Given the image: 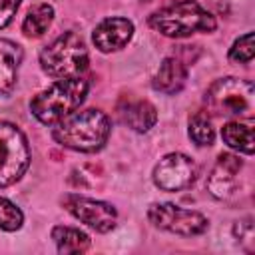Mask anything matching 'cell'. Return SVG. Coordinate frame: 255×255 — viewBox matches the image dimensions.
Segmentation results:
<instances>
[{
	"label": "cell",
	"mask_w": 255,
	"mask_h": 255,
	"mask_svg": "<svg viewBox=\"0 0 255 255\" xmlns=\"http://www.w3.org/2000/svg\"><path fill=\"white\" fill-rule=\"evenodd\" d=\"M241 159L233 153H221L207 177V189L217 199H229L237 187V175L241 171Z\"/></svg>",
	"instance_id": "10"
},
{
	"label": "cell",
	"mask_w": 255,
	"mask_h": 255,
	"mask_svg": "<svg viewBox=\"0 0 255 255\" xmlns=\"http://www.w3.org/2000/svg\"><path fill=\"white\" fill-rule=\"evenodd\" d=\"M147 24L167 38H187L195 32H213L217 22L195 0H181L153 12Z\"/></svg>",
	"instance_id": "2"
},
{
	"label": "cell",
	"mask_w": 255,
	"mask_h": 255,
	"mask_svg": "<svg viewBox=\"0 0 255 255\" xmlns=\"http://www.w3.org/2000/svg\"><path fill=\"white\" fill-rule=\"evenodd\" d=\"M133 36V24L128 18H106L92 34V40L100 52H116L124 48Z\"/></svg>",
	"instance_id": "11"
},
{
	"label": "cell",
	"mask_w": 255,
	"mask_h": 255,
	"mask_svg": "<svg viewBox=\"0 0 255 255\" xmlns=\"http://www.w3.org/2000/svg\"><path fill=\"white\" fill-rule=\"evenodd\" d=\"M147 217L155 227L183 237L199 235L207 229L205 215H201L199 211L183 209L175 203H153L147 211Z\"/></svg>",
	"instance_id": "7"
},
{
	"label": "cell",
	"mask_w": 255,
	"mask_h": 255,
	"mask_svg": "<svg viewBox=\"0 0 255 255\" xmlns=\"http://www.w3.org/2000/svg\"><path fill=\"white\" fill-rule=\"evenodd\" d=\"M88 94V82L80 76L76 78H64L44 92H40L32 102L30 110L34 118L42 124H58L66 116H70L86 98Z\"/></svg>",
	"instance_id": "3"
},
{
	"label": "cell",
	"mask_w": 255,
	"mask_h": 255,
	"mask_svg": "<svg viewBox=\"0 0 255 255\" xmlns=\"http://www.w3.org/2000/svg\"><path fill=\"white\" fill-rule=\"evenodd\" d=\"M118 118L128 128L143 133V131H147L149 128L155 126V122H157V110L147 100L124 98L118 104Z\"/></svg>",
	"instance_id": "12"
},
{
	"label": "cell",
	"mask_w": 255,
	"mask_h": 255,
	"mask_svg": "<svg viewBox=\"0 0 255 255\" xmlns=\"http://www.w3.org/2000/svg\"><path fill=\"white\" fill-rule=\"evenodd\" d=\"M22 221H24L22 211L6 197H0V229L16 231L22 227Z\"/></svg>",
	"instance_id": "20"
},
{
	"label": "cell",
	"mask_w": 255,
	"mask_h": 255,
	"mask_svg": "<svg viewBox=\"0 0 255 255\" xmlns=\"http://www.w3.org/2000/svg\"><path fill=\"white\" fill-rule=\"evenodd\" d=\"M255 56V44H253V32L243 34L241 38H237L229 50V60L237 62V64H249Z\"/></svg>",
	"instance_id": "19"
},
{
	"label": "cell",
	"mask_w": 255,
	"mask_h": 255,
	"mask_svg": "<svg viewBox=\"0 0 255 255\" xmlns=\"http://www.w3.org/2000/svg\"><path fill=\"white\" fill-rule=\"evenodd\" d=\"M253 84L239 78H221L215 80L205 92V108L213 116H243L253 108Z\"/></svg>",
	"instance_id": "5"
},
{
	"label": "cell",
	"mask_w": 255,
	"mask_h": 255,
	"mask_svg": "<svg viewBox=\"0 0 255 255\" xmlns=\"http://www.w3.org/2000/svg\"><path fill=\"white\" fill-rule=\"evenodd\" d=\"M110 120L100 110H84L72 112L64 120L58 122L52 135L54 139L70 149L94 153L102 149L110 137Z\"/></svg>",
	"instance_id": "1"
},
{
	"label": "cell",
	"mask_w": 255,
	"mask_h": 255,
	"mask_svg": "<svg viewBox=\"0 0 255 255\" xmlns=\"http://www.w3.org/2000/svg\"><path fill=\"white\" fill-rule=\"evenodd\" d=\"M64 205L76 219H80L88 227L96 229L98 233H108L110 229H114L116 219H118V213L110 203L96 201V199H90V197L66 195Z\"/></svg>",
	"instance_id": "9"
},
{
	"label": "cell",
	"mask_w": 255,
	"mask_h": 255,
	"mask_svg": "<svg viewBox=\"0 0 255 255\" xmlns=\"http://www.w3.org/2000/svg\"><path fill=\"white\" fill-rule=\"evenodd\" d=\"M22 62V48L10 40L0 38V96L12 92L18 80V68Z\"/></svg>",
	"instance_id": "13"
},
{
	"label": "cell",
	"mask_w": 255,
	"mask_h": 255,
	"mask_svg": "<svg viewBox=\"0 0 255 255\" xmlns=\"http://www.w3.org/2000/svg\"><path fill=\"white\" fill-rule=\"evenodd\" d=\"M233 233H235L237 241H241V243H253L255 233H253V221H251V217H247L243 221H237L235 227H233Z\"/></svg>",
	"instance_id": "21"
},
{
	"label": "cell",
	"mask_w": 255,
	"mask_h": 255,
	"mask_svg": "<svg viewBox=\"0 0 255 255\" xmlns=\"http://www.w3.org/2000/svg\"><path fill=\"white\" fill-rule=\"evenodd\" d=\"M18 6L20 0H0V28H6L12 22Z\"/></svg>",
	"instance_id": "22"
},
{
	"label": "cell",
	"mask_w": 255,
	"mask_h": 255,
	"mask_svg": "<svg viewBox=\"0 0 255 255\" xmlns=\"http://www.w3.org/2000/svg\"><path fill=\"white\" fill-rule=\"evenodd\" d=\"M30 165V147L18 126L0 122V187L16 183Z\"/></svg>",
	"instance_id": "6"
},
{
	"label": "cell",
	"mask_w": 255,
	"mask_h": 255,
	"mask_svg": "<svg viewBox=\"0 0 255 255\" xmlns=\"http://www.w3.org/2000/svg\"><path fill=\"white\" fill-rule=\"evenodd\" d=\"M221 137L229 147L251 155L253 153V120H245V122L237 120V122L225 124L221 129Z\"/></svg>",
	"instance_id": "15"
},
{
	"label": "cell",
	"mask_w": 255,
	"mask_h": 255,
	"mask_svg": "<svg viewBox=\"0 0 255 255\" xmlns=\"http://www.w3.org/2000/svg\"><path fill=\"white\" fill-rule=\"evenodd\" d=\"M52 20H54V8L48 6V4H38V6H34V8L28 12V16L24 18V22H22V32H24L26 36L38 38V36H42V34L48 30V26L52 24Z\"/></svg>",
	"instance_id": "17"
},
{
	"label": "cell",
	"mask_w": 255,
	"mask_h": 255,
	"mask_svg": "<svg viewBox=\"0 0 255 255\" xmlns=\"http://www.w3.org/2000/svg\"><path fill=\"white\" fill-rule=\"evenodd\" d=\"M185 82H187V68L177 58H165L159 70L155 72L153 88L161 94L171 96V94L181 92Z\"/></svg>",
	"instance_id": "14"
},
{
	"label": "cell",
	"mask_w": 255,
	"mask_h": 255,
	"mask_svg": "<svg viewBox=\"0 0 255 255\" xmlns=\"http://www.w3.org/2000/svg\"><path fill=\"white\" fill-rule=\"evenodd\" d=\"M52 239L58 245L60 253H84L90 247V237L74 227H64V225L54 227Z\"/></svg>",
	"instance_id": "16"
},
{
	"label": "cell",
	"mask_w": 255,
	"mask_h": 255,
	"mask_svg": "<svg viewBox=\"0 0 255 255\" xmlns=\"http://www.w3.org/2000/svg\"><path fill=\"white\" fill-rule=\"evenodd\" d=\"M189 137L197 143V145H211L215 131L211 128V122L207 120L205 114H195L189 120Z\"/></svg>",
	"instance_id": "18"
},
{
	"label": "cell",
	"mask_w": 255,
	"mask_h": 255,
	"mask_svg": "<svg viewBox=\"0 0 255 255\" xmlns=\"http://www.w3.org/2000/svg\"><path fill=\"white\" fill-rule=\"evenodd\" d=\"M197 167L183 153H167L153 167V183L163 191H179L195 181Z\"/></svg>",
	"instance_id": "8"
},
{
	"label": "cell",
	"mask_w": 255,
	"mask_h": 255,
	"mask_svg": "<svg viewBox=\"0 0 255 255\" xmlns=\"http://www.w3.org/2000/svg\"><path fill=\"white\" fill-rule=\"evenodd\" d=\"M88 48L76 32H64L40 52V66L52 78H76L88 68Z\"/></svg>",
	"instance_id": "4"
}]
</instances>
